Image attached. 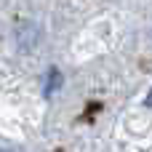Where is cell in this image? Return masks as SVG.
Instances as JSON below:
<instances>
[{"mask_svg":"<svg viewBox=\"0 0 152 152\" xmlns=\"http://www.w3.org/2000/svg\"><path fill=\"white\" fill-rule=\"evenodd\" d=\"M144 104H147V107L152 110V88H150V94H147V99H144Z\"/></svg>","mask_w":152,"mask_h":152,"instance_id":"7a4b0ae2","label":"cell"},{"mask_svg":"<svg viewBox=\"0 0 152 152\" xmlns=\"http://www.w3.org/2000/svg\"><path fill=\"white\" fill-rule=\"evenodd\" d=\"M59 86H61V75H59V69H53V67H51V69L45 72V94H48V96H51V94H56V88H59Z\"/></svg>","mask_w":152,"mask_h":152,"instance_id":"6da1fadb","label":"cell"}]
</instances>
